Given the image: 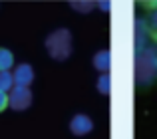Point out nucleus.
Returning a JSON list of instances; mask_svg holds the SVG:
<instances>
[{
  "label": "nucleus",
  "mask_w": 157,
  "mask_h": 139,
  "mask_svg": "<svg viewBox=\"0 0 157 139\" xmlns=\"http://www.w3.org/2000/svg\"><path fill=\"white\" fill-rule=\"evenodd\" d=\"M157 80V52L155 48L145 46L135 52V84L147 88Z\"/></svg>",
  "instance_id": "1"
},
{
  "label": "nucleus",
  "mask_w": 157,
  "mask_h": 139,
  "mask_svg": "<svg viewBox=\"0 0 157 139\" xmlns=\"http://www.w3.org/2000/svg\"><path fill=\"white\" fill-rule=\"evenodd\" d=\"M46 52L52 60L64 62L72 54V34L68 28H58L46 38Z\"/></svg>",
  "instance_id": "2"
},
{
  "label": "nucleus",
  "mask_w": 157,
  "mask_h": 139,
  "mask_svg": "<svg viewBox=\"0 0 157 139\" xmlns=\"http://www.w3.org/2000/svg\"><path fill=\"white\" fill-rule=\"evenodd\" d=\"M8 105H10L14 111H24L32 105V92L30 88H24V85H16L10 89L8 93Z\"/></svg>",
  "instance_id": "3"
},
{
  "label": "nucleus",
  "mask_w": 157,
  "mask_h": 139,
  "mask_svg": "<svg viewBox=\"0 0 157 139\" xmlns=\"http://www.w3.org/2000/svg\"><path fill=\"white\" fill-rule=\"evenodd\" d=\"M94 129V121L90 119L86 113H76V115L72 117V121H70V131L74 133V135H88L90 131Z\"/></svg>",
  "instance_id": "4"
},
{
  "label": "nucleus",
  "mask_w": 157,
  "mask_h": 139,
  "mask_svg": "<svg viewBox=\"0 0 157 139\" xmlns=\"http://www.w3.org/2000/svg\"><path fill=\"white\" fill-rule=\"evenodd\" d=\"M12 77H14L16 85H24V88H28V85L34 81V70H32L30 64H18L16 70H14V73H12Z\"/></svg>",
  "instance_id": "5"
},
{
  "label": "nucleus",
  "mask_w": 157,
  "mask_h": 139,
  "mask_svg": "<svg viewBox=\"0 0 157 139\" xmlns=\"http://www.w3.org/2000/svg\"><path fill=\"white\" fill-rule=\"evenodd\" d=\"M135 40H133V44H135V52H139V50H143L145 48V42H147V26H145V20L143 18H135Z\"/></svg>",
  "instance_id": "6"
},
{
  "label": "nucleus",
  "mask_w": 157,
  "mask_h": 139,
  "mask_svg": "<svg viewBox=\"0 0 157 139\" xmlns=\"http://www.w3.org/2000/svg\"><path fill=\"white\" fill-rule=\"evenodd\" d=\"M94 68L100 70L101 73L104 72H109L111 68V52L109 50H100L96 56H94Z\"/></svg>",
  "instance_id": "7"
},
{
  "label": "nucleus",
  "mask_w": 157,
  "mask_h": 139,
  "mask_svg": "<svg viewBox=\"0 0 157 139\" xmlns=\"http://www.w3.org/2000/svg\"><path fill=\"white\" fill-rule=\"evenodd\" d=\"M145 26H147V32H149V34L157 40V2H155V4H151V8H149V16H147Z\"/></svg>",
  "instance_id": "8"
},
{
  "label": "nucleus",
  "mask_w": 157,
  "mask_h": 139,
  "mask_svg": "<svg viewBox=\"0 0 157 139\" xmlns=\"http://www.w3.org/2000/svg\"><path fill=\"white\" fill-rule=\"evenodd\" d=\"M96 88H98V92H100V93H104V96H109V92H111V76H109L107 72H104L100 77H98Z\"/></svg>",
  "instance_id": "9"
},
{
  "label": "nucleus",
  "mask_w": 157,
  "mask_h": 139,
  "mask_svg": "<svg viewBox=\"0 0 157 139\" xmlns=\"http://www.w3.org/2000/svg\"><path fill=\"white\" fill-rule=\"evenodd\" d=\"M14 66V56L8 48H0V72H6Z\"/></svg>",
  "instance_id": "10"
},
{
  "label": "nucleus",
  "mask_w": 157,
  "mask_h": 139,
  "mask_svg": "<svg viewBox=\"0 0 157 139\" xmlns=\"http://www.w3.org/2000/svg\"><path fill=\"white\" fill-rule=\"evenodd\" d=\"M14 88V77H12L10 70L0 72V92H10Z\"/></svg>",
  "instance_id": "11"
},
{
  "label": "nucleus",
  "mask_w": 157,
  "mask_h": 139,
  "mask_svg": "<svg viewBox=\"0 0 157 139\" xmlns=\"http://www.w3.org/2000/svg\"><path fill=\"white\" fill-rule=\"evenodd\" d=\"M72 6L76 8V10H90V8L94 6V2H72Z\"/></svg>",
  "instance_id": "12"
},
{
  "label": "nucleus",
  "mask_w": 157,
  "mask_h": 139,
  "mask_svg": "<svg viewBox=\"0 0 157 139\" xmlns=\"http://www.w3.org/2000/svg\"><path fill=\"white\" fill-rule=\"evenodd\" d=\"M8 107V93L6 92H0V111Z\"/></svg>",
  "instance_id": "13"
},
{
  "label": "nucleus",
  "mask_w": 157,
  "mask_h": 139,
  "mask_svg": "<svg viewBox=\"0 0 157 139\" xmlns=\"http://www.w3.org/2000/svg\"><path fill=\"white\" fill-rule=\"evenodd\" d=\"M111 2H107V0H104V2H100V8H104V10H109Z\"/></svg>",
  "instance_id": "14"
},
{
  "label": "nucleus",
  "mask_w": 157,
  "mask_h": 139,
  "mask_svg": "<svg viewBox=\"0 0 157 139\" xmlns=\"http://www.w3.org/2000/svg\"><path fill=\"white\" fill-rule=\"evenodd\" d=\"M155 52H157V46H155Z\"/></svg>",
  "instance_id": "15"
}]
</instances>
